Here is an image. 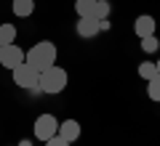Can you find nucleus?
Segmentation results:
<instances>
[{
	"instance_id": "nucleus-1",
	"label": "nucleus",
	"mask_w": 160,
	"mask_h": 146,
	"mask_svg": "<svg viewBox=\"0 0 160 146\" xmlns=\"http://www.w3.org/2000/svg\"><path fill=\"white\" fill-rule=\"evenodd\" d=\"M24 61L32 64L38 72H46L48 67L56 64V45H53L51 40H40L38 45H32L27 51V59H24Z\"/></svg>"
},
{
	"instance_id": "nucleus-2",
	"label": "nucleus",
	"mask_w": 160,
	"mask_h": 146,
	"mask_svg": "<svg viewBox=\"0 0 160 146\" xmlns=\"http://www.w3.org/2000/svg\"><path fill=\"white\" fill-rule=\"evenodd\" d=\"M67 72H64L62 67H48L46 72H40V90L43 93H48V96H56V93H62L64 88H67Z\"/></svg>"
},
{
	"instance_id": "nucleus-3",
	"label": "nucleus",
	"mask_w": 160,
	"mask_h": 146,
	"mask_svg": "<svg viewBox=\"0 0 160 146\" xmlns=\"http://www.w3.org/2000/svg\"><path fill=\"white\" fill-rule=\"evenodd\" d=\"M13 85H19V88H24V90H40V72L32 64L22 61L13 69Z\"/></svg>"
},
{
	"instance_id": "nucleus-4",
	"label": "nucleus",
	"mask_w": 160,
	"mask_h": 146,
	"mask_svg": "<svg viewBox=\"0 0 160 146\" xmlns=\"http://www.w3.org/2000/svg\"><path fill=\"white\" fill-rule=\"evenodd\" d=\"M56 133H59V122H56L53 114H40V117L35 120V135H38V141L46 144V141L53 138Z\"/></svg>"
},
{
	"instance_id": "nucleus-5",
	"label": "nucleus",
	"mask_w": 160,
	"mask_h": 146,
	"mask_svg": "<svg viewBox=\"0 0 160 146\" xmlns=\"http://www.w3.org/2000/svg\"><path fill=\"white\" fill-rule=\"evenodd\" d=\"M24 59H27V53H24L16 43H11V45H3V51H0V64H3L6 69H11V72H13V69H16L19 64L24 61Z\"/></svg>"
},
{
	"instance_id": "nucleus-6",
	"label": "nucleus",
	"mask_w": 160,
	"mask_h": 146,
	"mask_svg": "<svg viewBox=\"0 0 160 146\" xmlns=\"http://www.w3.org/2000/svg\"><path fill=\"white\" fill-rule=\"evenodd\" d=\"M99 29H102V21L93 16H80L78 19V35L80 37H93V35H99Z\"/></svg>"
},
{
	"instance_id": "nucleus-7",
	"label": "nucleus",
	"mask_w": 160,
	"mask_h": 146,
	"mask_svg": "<svg viewBox=\"0 0 160 146\" xmlns=\"http://www.w3.org/2000/svg\"><path fill=\"white\" fill-rule=\"evenodd\" d=\"M59 135H62L64 141H69V144L78 141L80 138V122L78 120H64V122L59 125Z\"/></svg>"
},
{
	"instance_id": "nucleus-8",
	"label": "nucleus",
	"mask_w": 160,
	"mask_h": 146,
	"mask_svg": "<svg viewBox=\"0 0 160 146\" xmlns=\"http://www.w3.org/2000/svg\"><path fill=\"white\" fill-rule=\"evenodd\" d=\"M133 32L139 35V40L147 37V35H155V19L147 16V13H142V16L133 21Z\"/></svg>"
},
{
	"instance_id": "nucleus-9",
	"label": "nucleus",
	"mask_w": 160,
	"mask_h": 146,
	"mask_svg": "<svg viewBox=\"0 0 160 146\" xmlns=\"http://www.w3.org/2000/svg\"><path fill=\"white\" fill-rule=\"evenodd\" d=\"M93 11H96V0H75V13L80 16H93Z\"/></svg>"
},
{
	"instance_id": "nucleus-10",
	"label": "nucleus",
	"mask_w": 160,
	"mask_h": 146,
	"mask_svg": "<svg viewBox=\"0 0 160 146\" xmlns=\"http://www.w3.org/2000/svg\"><path fill=\"white\" fill-rule=\"evenodd\" d=\"M13 13L16 16H29V13L35 11V0H13Z\"/></svg>"
},
{
	"instance_id": "nucleus-11",
	"label": "nucleus",
	"mask_w": 160,
	"mask_h": 146,
	"mask_svg": "<svg viewBox=\"0 0 160 146\" xmlns=\"http://www.w3.org/2000/svg\"><path fill=\"white\" fill-rule=\"evenodd\" d=\"M0 43L3 45L16 43V27L13 24H0Z\"/></svg>"
},
{
	"instance_id": "nucleus-12",
	"label": "nucleus",
	"mask_w": 160,
	"mask_h": 146,
	"mask_svg": "<svg viewBox=\"0 0 160 146\" xmlns=\"http://www.w3.org/2000/svg\"><path fill=\"white\" fill-rule=\"evenodd\" d=\"M139 77L142 80H152V77H158V67H155V61H144V64H139Z\"/></svg>"
},
{
	"instance_id": "nucleus-13",
	"label": "nucleus",
	"mask_w": 160,
	"mask_h": 146,
	"mask_svg": "<svg viewBox=\"0 0 160 146\" xmlns=\"http://www.w3.org/2000/svg\"><path fill=\"white\" fill-rule=\"evenodd\" d=\"M147 96L152 98V101H160V74L147 82Z\"/></svg>"
},
{
	"instance_id": "nucleus-14",
	"label": "nucleus",
	"mask_w": 160,
	"mask_h": 146,
	"mask_svg": "<svg viewBox=\"0 0 160 146\" xmlns=\"http://www.w3.org/2000/svg\"><path fill=\"white\" fill-rule=\"evenodd\" d=\"M107 16H109V3H107V0H96L93 19H99V21H102V19H107Z\"/></svg>"
},
{
	"instance_id": "nucleus-15",
	"label": "nucleus",
	"mask_w": 160,
	"mask_h": 146,
	"mask_svg": "<svg viewBox=\"0 0 160 146\" xmlns=\"http://www.w3.org/2000/svg\"><path fill=\"white\" fill-rule=\"evenodd\" d=\"M158 37H155V35H147V37H142V48H144V51H147V53H155V51H158Z\"/></svg>"
},
{
	"instance_id": "nucleus-16",
	"label": "nucleus",
	"mask_w": 160,
	"mask_h": 146,
	"mask_svg": "<svg viewBox=\"0 0 160 146\" xmlns=\"http://www.w3.org/2000/svg\"><path fill=\"white\" fill-rule=\"evenodd\" d=\"M46 146H69V141H64L62 135L56 133V135H53V138H48V141H46Z\"/></svg>"
},
{
	"instance_id": "nucleus-17",
	"label": "nucleus",
	"mask_w": 160,
	"mask_h": 146,
	"mask_svg": "<svg viewBox=\"0 0 160 146\" xmlns=\"http://www.w3.org/2000/svg\"><path fill=\"white\" fill-rule=\"evenodd\" d=\"M19 146H32V144H29V141H22V144H19Z\"/></svg>"
},
{
	"instance_id": "nucleus-18",
	"label": "nucleus",
	"mask_w": 160,
	"mask_h": 146,
	"mask_svg": "<svg viewBox=\"0 0 160 146\" xmlns=\"http://www.w3.org/2000/svg\"><path fill=\"white\" fill-rule=\"evenodd\" d=\"M155 67H158V74H160V59H158V61H155Z\"/></svg>"
},
{
	"instance_id": "nucleus-19",
	"label": "nucleus",
	"mask_w": 160,
	"mask_h": 146,
	"mask_svg": "<svg viewBox=\"0 0 160 146\" xmlns=\"http://www.w3.org/2000/svg\"><path fill=\"white\" fill-rule=\"evenodd\" d=\"M0 51H3V43H0Z\"/></svg>"
}]
</instances>
